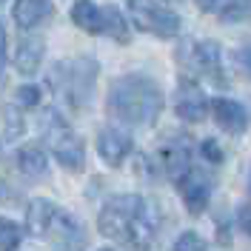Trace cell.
Masks as SVG:
<instances>
[{
  "label": "cell",
  "instance_id": "obj_1",
  "mask_svg": "<svg viewBox=\"0 0 251 251\" xmlns=\"http://www.w3.org/2000/svg\"><path fill=\"white\" fill-rule=\"evenodd\" d=\"M97 228L103 237L128 246L131 251H149L157 240L160 217L154 205L140 194H117L100 208Z\"/></svg>",
  "mask_w": 251,
  "mask_h": 251
},
{
  "label": "cell",
  "instance_id": "obj_2",
  "mask_svg": "<svg viewBox=\"0 0 251 251\" xmlns=\"http://www.w3.org/2000/svg\"><path fill=\"white\" fill-rule=\"evenodd\" d=\"M106 106L114 120L146 128L157 123L160 111L166 106V97L157 80H151L149 75H123L111 83Z\"/></svg>",
  "mask_w": 251,
  "mask_h": 251
},
{
  "label": "cell",
  "instance_id": "obj_3",
  "mask_svg": "<svg viewBox=\"0 0 251 251\" xmlns=\"http://www.w3.org/2000/svg\"><path fill=\"white\" fill-rule=\"evenodd\" d=\"M100 75V63L94 57H75L60 60L49 72V86L72 111H83L94 97V83Z\"/></svg>",
  "mask_w": 251,
  "mask_h": 251
},
{
  "label": "cell",
  "instance_id": "obj_4",
  "mask_svg": "<svg viewBox=\"0 0 251 251\" xmlns=\"http://www.w3.org/2000/svg\"><path fill=\"white\" fill-rule=\"evenodd\" d=\"M40 128H43V137H46V146L51 157L60 163L66 172H83L86 169V146L75 134V128L66 123L57 109H46L43 117H40Z\"/></svg>",
  "mask_w": 251,
  "mask_h": 251
},
{
  "label": "cell",
  "instance_id": "obj_5",
  "mask_svg": "<svg viewBox=\"0 0 251 251\" xmlns=\"http://www.w3.org/2000/svg\"><path fill=\"white\" fill-rule=\"evenodd\" d=\"M72 20L77 29L89 31V34H103V37H111L117 43L131 40L128 23H126V17L120 15L117 6H97L92 0H77L72 6Z\"/></svg>",
  "mask_w": 251,
  "mask_h": 251
},
{
  "label": "cell",
  "instance_id": "obj_6",
  "mask_svg": "<svg viewBox=\"0 0 251 251\" xmlns=\"http://www.w3.org/2000/svg\"><path fill=\"white\" fill-rule=\"evenodd\" d=\"M177 60L188 75H203L217 86L228 83L223 72V49L214 40H183L177 49Z\"/></svg>",
  "mask_w": 251,
  "mask_h": 251
},
{
  "label": "cell",
  "instance_id": "obj_7",
  "mask_svg": "<svg viewBox=\"0 0 251 251\" xmlns=\"http://www.w3.org/2000/svg\"><path fill=\"white\" fill-rule=\"evenodd\" d=\"M126 6H128L131 23L146 34H154V37H163V40L180 34V17L169 6H163L157 0H128Z\"/></svg>",
  "mask_w": 251,
  "mask_h": 251
},
{
  "label": "cell",
  "instance_id": "obj_8",
  "mask_svg": "<svg viewBox=\"0 0 251 251\" xmlns=\"http://www.w3.org/2000/svg\"><path fill=\"white\" fill-rule=\"evenodd\" d=\"M177 188H180V197L186 203L188 214H203L205 205L211 203V194H214V180L211 174L191 166L180 180H177Z\"/></svg>",
  "mask_w": 251,
  "mask_h": 251
},
{
  "label": "cell",
  "instance_id": "obj_9",
  "mask_svg": "<svg viewBox=\"0 0 251 251\" xmlns=\"http://www.w3.org/2000/svg\"><path fill=\"white\" fill-rule=\"evenodd\" d=\"M174 111L186 123H200L208 114V97L191 77H180L177 94H174Z\"/></svg>",
  "mask_w": 251,
  "mask_h": 251
},
{
  "label": "cell",
  "instance_id": "obj_10",
  "mask_svg": "<svg viewBox=\"0 0 251 251\" xmlns=\"http://www.w3.org/2000/svg\"><path fill=\"white\" fill-rule=\"evenodd\" d=\"M49 240H51V249L54 251H83L86 249V231H83V223L66 211H57V217L49 228Z\"/></svg>",
  "mask_w": 251,
  "mask_h": 251
},
{
  "label": "cell",
  "instance_id": "obj_11",
  "mask_svg": "<svg viewBox=\"0 0 251 251\" xmlns=\"http://www.w3.org/2000/svg\"><path fill=\"white\" fill-rule=\"evenodd\" d=\"M208 111H211L214 123L226 134H231V137L246 134V128H249V111H246L243 103H237L231 97H214V100H208Z\"/></svg>",
  "mask_w": 251,
  "mask_h": 251
},
{
  "label": "cell",
  "instance_id": "obj_12",
  "mask_svg": "<svg viewBox=\"0 0 251 251\" xmlns=\"http://www.w3.org/2000/svg\"><path fill=\"white\" fill-rule=\"evenodd\" d=\"M134 143H131V134L117 128V126H106L97 131V154L106 166H123V160L131 154Z\"/></svg>",
  "mask_w": 251,
  "mask_h": 251
},
{
  "label": "cell",
  "instance_id": "obj_13",
  "mask_svg": "<svg viewBox=\"0 0 251 251\" xmlns=\"http://www.w3.org/2000/svg\"><path fill=\"white\" fill-rule=\"evenodd\" d=\"M157 157H160L157 163L163 166V172L177 183V180L191 169V143H188L183 134H174V137H169V140L160 146Z\"/></svg>",
  "mask_w": 251,
  "mask_h": 251
},
{
  "label": "cell",
  "instance_id": "obj_14",
  "mask_svg": "<svg viewBox=\"0 0 251 251\" xmlns=\"http://www.w3.org/2000/svg\"><path fill=\"white\" fill-rule=\"evenodd\" d=\"M12 17L20 29H37L40 23L54 17V3L51 0H15Z\"/></svg>",
  "mask_w": 251,
  "mask_h": 251
},
{
  "label": "cell",
  "instance_id": "obj_15",
  "mask_svg": "<svg viewBox=\"0 0 251 251\" xmlns=\"http://www.w3.org/2000/svg\"><path fill=\"white\" fill-rule=\"evenodd\" d=\"M43 57H46V43H43V37H37V34H29V37H23L20 43H17V51H15V69L20 75H37L40 72V66H43Z\"/></svg>",
  "mask_w": 251,
  "mask_h": 251
},
{
  "label": "cell",
  "instance_id": "obj_16",
  "mask_svg": "<svg viewBox=\"0 0 251 251\" xmlns=\"http://www.w3.org/2000/svg\"><path fill=\"white\" fill-rule=\"evenodd\" d=\"M57 205L51 203V200H43V197H37V200H31L26 205V231L31 237H46L49 228H51V223L57 217Z\"/></svg>",
  "mask_w": 251,
  "mask_h": 251
},
{
  "label": "cell",
  "instance_id": "obj_17",
  "mask_svg": "<svg viewBox=\"0 0 251 251\" xmlns=\"http://www.w3.org/2000/svg\"><path fill=\"white\" fill-rule=\"evenodd\" d=\"M17 169L31 177V180H40L49 174V157L40 146H23L17 151Z\"/></svg>",
  "mask_w": 251,
  "mask_h": 251
},
{
  "label": "cell",
  "instance_id": "obj_18",
  "mask_svg": "<svg viewBox=\"0 0 251 251\" xmlns=\"http://www.w3.org/2000/svg\"><path fill=\"white\" fill-rule=\"evenodd\" d=\"M3 126H6V140H17L26 128V120H23V109L20 106H3Z\"/></svg>",
  "mask_w": 251,
  "mask_h": 251
},
{
  "label": "cell",
  "instance_id": "obj_19",
  "mask_svg": "<svg viewBox=\"0 0 251 251\" xmlns=\"http://www.w3.org/2000/svg\"><path fill=\"white\" fill-rule=\"evenodd\" d=\"M20 240H23V228L15 220L0 217V251H17Z\"/></svg>",
  "mask_w": 251,
  "mask_h": 251
},
{
  "label": "cell",
  "instance_id": "obj_20",
  "mask_svg": "<svg viewBox=\"0 0 251 251\" xmlns=\"http://www.w3.org/2000/svg\"><path fill=\"white\" fill-rule=\"evenodd\" d=\"M174 251H208V243L197 231H183L174 240Z\"/></svg>",
  "mask_w": 251,
  "mask_h": 251
},
{
  "label": "cell",
  "instance_id": "obj_21",
  "mask_svg": "<svg viewBox=\"0 0 251 251\" xmlns=\"http://www.w3.org/2000/svg\"><path fill=\"white\" fill-rule=\"evenodd\" d=\"M40 97H43V92L37 86H20L17 89V106L20 109H34V106H40Z\"/></svg>",
  "mask_w": 251,
  "mask_h": 251
},
{
  "label": "cell",
  "instance_id": "obj_22",
  "mask_svg": "<svg viewBox=\"0 0 251 251\" xmlns=\"http://www.w3.org/2000/svg\"><path fill=\"white\" fill-rule=\"evenodd\" d=\"M200 151H203V157L208 160V163H223V149H220V143H214V140H203Z\"/></svg>",
  "mask_w": 251,
  "mask_h": 251
},
{
  "label": "cell",
  "instance_id": "obj_23",
  "mask_svg": "<svg viewBox=\"0 0 251 251\" xmlns=\"http://www.w3.org/2000/svg\"><path fill=\"white\" fill-rule=\"evenodd\" d=\"M6 63H9V51H6V29L0 23V83L6 77Z\"/></svg>",
  "mask_w": 251,
  "mask_h": 251
},
{
  "label": "cell",
  "instance_id": "obj_24",
  "mask_svg": "<svg viewBox=\"0 0 251 251\" xmlns=\"http://www.w3.org/2000/svg\"><path fill=\"white\" fill-rule=\"evenodd\" d=\"M234 60H237V66H240V69H243V72L251 77V46H243V49H240V51L234 54Z\"/></svg>",
  "mask_w": 251,
  "mask_h": 251
},
{
  "label": "cell",
  "instance_id": "obj_25",
  "mask_svg": "<svg viewBox=\"0 0 251 251\" xmlns=\"http://www.w3.org/2000/svg\"><path fill=\"white\" fill-rule=\"evenodd\" d=\"M217 3H220V0H197V6H200V9H214Z\"/></svg>",
  "mask_w": 251,
  "mask_h": 251
},
{
  "label": "cell",
  "instance_id": "obj_26",
  "mask_svg": "<svg viewBox=\"0 0 251 251\" xmlns=\"http://www.w3.org/2000/svg\"><path fill=\"white\" fill-rule=\"evenodd\" d=\"M3 197H6V183L0 180V200H3Z\"/></svg>",
  "mask_w": 251,
  "mask_h": 251
},
{
  "label": "cell",
  "instance_id": "obj_27",
  "mask_svg": "<svg viewBox=\"0 0 251 251\" xmlns=\"http://www.w3.org/2000/svg\"><path fill=\"white\" fill-rule=\"evenodd\" d=\"M249 197H251V169H249Z\"/></svg>",
  "mask_w": 251,
  "mask_h": 251
},
{
  "label": "cell",
  "instance_id": "obj_28",
  "mask_svg": "<svg viewBox=\"0 0 251 251\" xmlns=\"http://www.w3.org/2000/svg\"><path fill=\"white\" fill-rule=\"evenodd\" d=\"M246 228H249V234H251V217H249V220H246Z\"/></svg>",
  "mask_w": 251,
  "mask_h": 251
},
{
  "label": "cell",
  "instance_id": "obj_29",
  "mask_svg": "<svg viewBox=\"0 0 251 251\" xmlns=\"http://www.w3.org/2000/svg\"><path fill=\"white\" fill-rule=\"evenodd\" d=\"M100 251H114V249H100Z\"/></svg>",
  "mask_w": 251,
  "mask_h": 251
},
{
  "label": "cell",
  "instance_id": "obj_30",
  "mask_svg": "<svg viewBox=\"0 0 251 251\" xmlns=\"http://www.w3.org/2000/svg\"><path fill=\"white\" fill-rule=\"evenodd\" d=\"M0 3H3V0H0Z\"/></svg>",
  "mask_w": 251,
  "mask_h": 251
}]
</instances>
